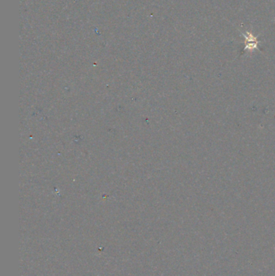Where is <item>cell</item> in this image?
Returning <instances> with one entry per match:
<instances>
[{
    "label": "cell",
    "mask_w": 275,
    "mask_h": 276,
    "mask_svg": "<svg viewBox=\"0 0 275 276\" xmlns=\"http://www.w3.org/2000/svg\"><path fill=\"white\" fill-rule=\"evenodd\" d=\"M243 36L245 38V48L244 50L249 49V50H253V49H257V45H258V41L257 39V37H254L253 35V33L251 32L247 31L246 33H243Z\"/></svg>",
    "instance_id": "1"
}]
</instances>
